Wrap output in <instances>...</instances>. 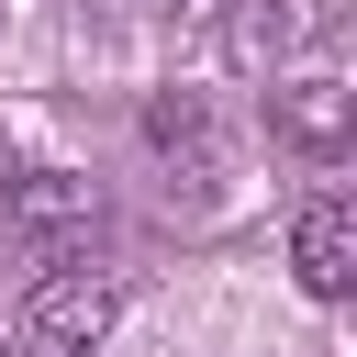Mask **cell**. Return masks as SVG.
<instances>
[{
    "label": "cell",
    "mask_w": 357,
    "mask_h": 357,
    "mask_svg": "<svg viewBox=\"0 0 357 357\" xmlns=\"http://www.w3.org/2000/svg\"><path fill=\"white\" fill-rule=\"evenodd\" d=\"M268 134H279L290 156H346V145H357V89H346V67H290V78H268Z\"/></svg>",
    "instance_id": "cell-2"
},
{
    "label": "cell",
    "mask_w": 357,
    "mask_h": 357,
    "mask_svg": "<svg viewBox=\"0 0 357 357\" xmlns=\"http://www.w3.org/2000/svg\"><path fill=\"white\" fill-rule=\"evenodd\" d=\"M290 33H301V0H257V11L234 22V56H245V67H268Z\"/></svg>",
    "instance_id": "cell-5"
},
{
    "label": "cell",
    "mask_w": 357,
    "mask_h": 357,
    "mask_svg": "<svg viewBox=\"0 0 357 357\" xmlns=\"http://www.w3.org/2000/svg\"><path fill=\"white\" fill-rule=\"evenodd\" d=\"M0 190H11V145H0Z\"/></svg>",
    "instance_id": "cell-7"
},
{
    "label": "cell",
    "mask_w": 357,
    "mask_h": 357,
    "mask_svg": "<svg viewBox=\"0 0 357 357\" xmlns=\"http://www.w3.org/2000/svg\"><path fill=\"white\" fill-rule=\"evenodd\" d=\"M0 212H11L22 234H67V223H89V178H78V167H11Z\"/></svg>",
    "instance_id": "cell-4"
},
{
    "label": "cell",
    "mask_w": 357,
    "mask_h": 357,
    "mask_svg": "<svg viewBox=\"0 0 357 357\" xmlns=\"http://www.w3.org/2000/svg\"><path fill=\"white\" fill-rule=\"evenodd\" d=\"M290 279H301L312 301H346V290H357V201H346V190H312V201H301V223H290Z\"/></svg>",
    "instance_id": "cell-3"
},
{
    "label": "cell",
    "mask_w": 357,
    "mask_h": 357,
    "mask_svg": "<svg viewBox=\"0 0 357 357\" xmlns=\"http://www.w3.org/2000/svg\"><path fill=\"white\" fill-rule=\"evenodd\" d=\"M145 11H167V22H201V11H223V0H145Z\"/></svg>",
    "instance_id": "cell-6"
},
{
    "label": "cell",
    "mask_w": 357,
    "mask_h": 357,
    "mask_svg": "<svg viewBox=\"0 0 357 357\" xmlns=\"http://www.w3.org/2000/svg\"><path fill=\"white\" fill-rule=\"evenodd\" d=\"M112 312H123L112 268H45L22 290V357H89L112 335Z\"/></svg>",
    "instance_id": "cell-1"
}]
</instances>
